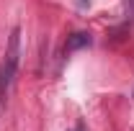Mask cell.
<instances>
[{
  "label": "cell",
  "mask_w": 134,
  "mask_h": 131,
  "mask_svg": "<svg viewBox=\"0 0 134 131\" xmlns=\"http://www.w3.org/2000/svg\"><path fill=\"white\" fill-rule=\"evenodd\" d=\"M18 59H21V28L16 26L8 36L5 59L0 64V103L8 98V93L13 87V80H16V72H18Z\"/></svg>",
  "instance_id": "6da1fadb"
},
{
  "label": "cell",
  "mask_w": 134,
  "mask_h": 131,
  "mask_svg": "<svg viewBox=\"0 0 134 131\" xmlns=\"http://www.w3.org/2000/svg\"><path fill=\"white\" fill-rule=\"evenodd\" d=\"M75 131H80V129H75Z\"/></svg>",
  "instance_id": "277c9868"
},
{
  "label": "cell",
  "mask_w": 134,
  "mask_h": 131,
  "mask_svg": "<svg viewBox=\"0 0 134 131\" xmlns=\"http://www.w3.org/2000/svg\"><path fill=\"white\" fill-rule=\"evenodd\" d=\"M90 33L88 31H75V33H70L67 36V41H65V54H72V51H77V49H83V46H90Z\"/></svg>",
  "instance_id": "7a4b0ae2"
},
{
  "label": "cell",
  "mask_w": 134,
  "mask_h": 131,
  "mask_svg": "<svg viewBox=\"0 0 134 131\" xmlns=\"http://www.w3.org/2000/svg\"><path fill=\"white\" fill-rule=\"evenodd\" d=\"M124 3H126V13L134 18V0H124Z\"/></svg>",
  "instance_id": "3957f363"
}]
</instances>
